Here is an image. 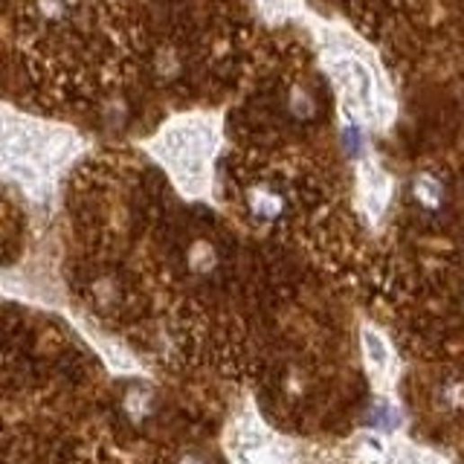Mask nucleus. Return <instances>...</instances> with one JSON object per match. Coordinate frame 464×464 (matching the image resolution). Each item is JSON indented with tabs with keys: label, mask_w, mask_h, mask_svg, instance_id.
Wrapping results in <instances>:
<instances>
[{
	"label": "nucleus",
	"mask_w": 464,
	"mask_h": 464,
	"mask_svg": "<svg viewBox=\"0 0 464 464\" xmlns=\"http://www.w3.org/2000/svg\"><path fill=\"white\" fill-rule=\"evenodd\" d=\"M247 210H250V215L255 218V221L273 224L288 212V195L276 183H267V180H262V183H255V186L247 189Z\"/></svg>",
	"instance_id": "nucleus-4"
},
{
	"label": "nucleus",
	"mask_w": 464,
	"mask_h": 464,
	"mask_svg": "<svg viewBox=\"0 0 464 464\" xmlns=\"http://www.w3.org/2000/svg\"><path fill=\"white\" fill-rule=\"evenodd\" d=\"M264 4V9H273V12H285L288 6H285V0H262Z\"/></svg>",
	"instance_id": "nucleus-13"
},
{
	"label": "nucleus",
	"mask_w": 464,
	"mask_h": 464,
	"mask_svg": "<svg viewBox=\"0 0 464 464\" xmlns=\"http://www.w3.org/2000/svg\"><path fill=\"white\" fill-rule=\"evenodd\" d=\"M174 464H210V461H206V456H203V453H195V450H189V453L177 456V459H174Z\"/></svg>",
	"instance_id": "nucleus-12"
},
{
	"label": "nucleus",
	"mask_w": 464,
	"mask_h": 464,
	"mask_svg": "<svg viewBox=\"0 0 464 464\" xmlns=\"http://www.w3.org/2000/svg\"><path fill=\"white\" fill-rule=\"evenodd\" d=\"M444 198H447V189L438 174L421 172L412 177V201H415L424 212H438L444 206Z\"/></svg>",
	"instance_id": "nucleus-5"
},
{
	"label": "nucleus",
	"mask_w": 464,
	"mask_h": 464,
	"mask_svg": "<svg viewBox=\"0 0 464 464\" xmlns=\"http://www.w3.org/2000/svg\"><path fill=\"white\" fill-rule=\"evenodd\" d=\"M331 82L337 87V94L343 99V105L352 113V120L360 125H369L375 120V125H386L392 113V105L386 94L380 90V82L371 64L345 47H331L326 53Z\"/></svg>",
	"instance_id": "nucleus-2"
},
{
	"label": "nucleus",
	"mask_w": 464,
	"mask_h": 464,
	"mask_svg": "<svg viewBox=\"0 0 464 464\" xmlns=\"http://www.w3.org/2000/svg\"><path fill=\"white\" fill-rule=\"evenodd\" d=\"M285 111L293 122H314L319 116V102L314 90H308L305 85H290L285 90Z\"/></svg>",
	"instance_id": "nucleus-6"
},
{
	"label": "nucleus",
	"mask_w": 464,
	"mask_h": 464,
	"mask_svg": "<svg viewBox=\"0 0 464 464\" xmlns=\"http://www.w3.org/2000/svg\"><path fill=\"white\" fill-rule=\"evenodd\" d=\"M366 352L371 357V363H378V366H386V360H389V352H386L383 340L375 337V334H366Z\"/></svg>",
	"instance_id": "nucleus-11"
},
{
	"label": "nucleus",
	"mask_w": 464,
	"mask_h": 464,
	"mask_svg": "<svg viewBox=\"0 0 464 464\" xmlns=\"http://www.w3.org/2000/svg\"><path fill=\"white\" fill-rule=\"evenodd\" d=\"M73 151V134L61 128H44L32 122H6V169L21 172V180L32 183V177H44Z\"/></svg>",
	"instance_id": "nucleus-3"
},
{
	"label": "nucleus",
	"mask_w": 464,
	"mask_h": 464,
	"mask_svg": "<svg viewBox=\"0 0 464 464\" xmlns=\"http://www.w3.org/2000/svg\"><path fill=\"white\" fill-rule=\"evenodd\" d=\"M186 264H189L192 273H198V276L212 273L215 264H218V250H215V244L206 241V238L192 241V247H189V253H186Z\"/></svg>",
	"instance_id": "nucleus-7"
},
{
	"label": "nucleus",
	"mask_w": 464,
	"mask_h": 464,
	"mask_svg": "<svg viewBox=\"0 0 464 464\" xmlns=\"http://www.w3.org/2000/svg\"><path fill=\"white\" fill-rule=\"evenodd\" d=\"M35 9L47 23H58L67 15V0H35Z\"/></svg>",
	"instance_id": "nucleus-9"
},
{
	"label": "nucleus",
	"mask_w": 464,
	"mask_h": 464,
	"mask_svg": "<svg viewBox=\"0 0 464 464\" xmlns=\"http://www.w3.org/2000/svg\"><path fill=\"white\" fill-rule=\"evenodd\" d=\"M218 143H221V125L215 116L198 113L165 125L151 143V151L160 163H165L180 186L198 195L210 180Z\"/></svg>",
	"instance_id": "nucleus-1"
},
{
	"label": "nucleus",
	"mask_w": 464,
	"mask_h": 464,
	"mask_svg": "<svg viewBox=\"0 0 464 464\" xmlns=\"http://www.w3.org/2000/svg\"><path fill=\"white\" fill-rule=\"evenodd\" d=\"M154 73H157L160 79H177L180 58L172 53V49H165V53H157V61H154Z\"/></svg>",
	"instance_id": "nucleus-10"
},
{
	"label": "nucleus",
	"mask_w": 464,
	"mask_h": 464,
	"mask_svg": "<svg viewBox=\"0 0 464 464\" xmlns=\"http://www.w3.org/2000/svg\"><path fill=\"white\" fill-rule=\"evenodd\" d=\"M435 404H438V409H444L447 415H461L464 412V380L461 378L444 380L435 392Z\"/></svg>",
	"instance_id": "nucleus-8"
}]
</instances>
